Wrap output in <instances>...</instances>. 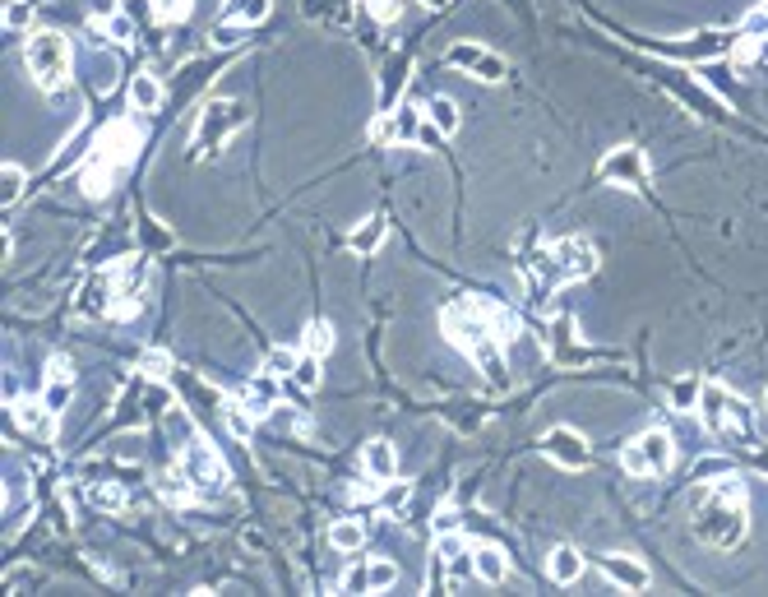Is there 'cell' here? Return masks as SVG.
<instances>
[{"label": "cell", "mask_w": 768, "mask_h": 597, "mask_svg": "<svg viewBox=\"0 0 768 597\" xmlns=\"http://www.w3.org/2000/svg\"><path fill=\"white\" fill-rule=\"evenodd\" d=\"M93 505L116 514V509H126V491H120V487H93Z\"/></svg>", "instance_id": "43"}, {"label": "cell", "mask_w": 768, "mask_h": 597, "mask_svg": "<svg viewBox=\"0 0 768 597\" xmlns=\"http://www.w3.org/2000/svg\"><path fill=\"white\" fill-rule=\"evenodd\" d=\"M319 362H325V356H315V352H306L301 347V362H297V389H306V393H315L319 389V380H325V371H319Z\"/></svg>", "instance_id": "29"}, {"label": "cell", "mask_w": 768, "mask_h": 597, "mask_svg": "<svg viewBox=\"0 0 768 597\" xmlns=\"http://www.w3.org/2000/svg\"><path fill=\"white\" fill-rule=\"evenodd\" d=\"M435 533H459V509L444 505V509L435 514Z\"/></svg>", "instance_id": "50"}, {"label": "cell", "mask_w": 768, "mask_h": 597, "mask_svg": "<svg viewBox=\"0 0 768 597\" xmlns=\"http://www.w3.org/2000/svg\"><path fill=\"white\" fill-rule=\"evenodd\" d=\"M139 371H144L148 380H167V375H172V356L157 352V347H148V352L139 356Z\"/></svg>", "instance_id": "35"}, {"label": "cell", "mask_w": 768, "mask_h": 597, "mask_svg": "<svg viewBox=\"0 0 768 597\" xmlns=\"http://www.w3.org/2000/svg\"><path fill=\"white\" fill-rule=\"evenodd\" d=\"M24 65L33 74V84L43 93H61L70 84V37L56 28H37L24 43Z\"/></svg>", "instance_id": "1"}, {"label": "cell", "mask_w": 768, "mask_h": 597, "mask_svg": "<svg viewBox=\"0 0 768 597\" xmlns=\"http://www.w3.org/2000/svg\"><path fill=\"white\" fill-rule=\"evenodd\" d=\"M301 347L315 352V356H329L334 352V325L329 320H310L306 334H301Z\"/></svg>", "instance_id": "26"}, {"label": "cell", "mask_w": 768, "mask_h": 597, "mask_svg": "<svg viewBox=\"0 0 768 597\" xmlns=\"http://www.w3.org/2000/svg\"><path fill=\"white\" fill-rule=\"evenodd\" d=\"M153 10L163 24H185L194 14V0H153Z\"/></svg>", "instance_id": "38"}, {"label": "cell", "mask_w": 768, "mask_h": 597, "mask_svg": "<svg viewBox=\"0 0 768 597\" xmlns=\"http://www.w3.org/2000/svg\"><path fill=\"white\" fill-rule=\"evenodd\" d=\"M24 194V167L19 163H5V167H0V204H14V199Z\"/></svg>", "instance_id": "32"}, {"label": "cell", "mask_w": 768, "mask_h": 597, "mask_svg": "<svg viewBox=\"0 0 768 597\" xmlns=\"http://www.w3.org/2000/svg\"><path fill=\"white\" fill-rule=\"evenodd\" d=\"M246 121H251L246 102H236V98H213L204 111H199V126H194V157L218 153Z\"/></svg>", "instance_id": "3"}, {"label": "cell", "mask_w": 768, "mask_h": 597, "mask_svg": "<svg viewBox=\"0 0 768 597\" xmlns=\"http://www.w3.org/2000/svg\"><path fill=\"white\" fill-rule=\"evenodd\" d=\"M722 472H732V463L717 459V454H704V459L690 468V482H708V477H722Z\"/></svg>", "instance_id": "40"}, {"label": "cell", "mask_w": 768, "mask_h": 597, "mask_svg": "<svg viewBox=\"0 0 768 597\" xmlns=\"http://www.w3.org/2000/svg\"><path fill=\"white\" fill-rule=\"evenodd\" d=\"M135 153H139V135H135L130 121L102 126V135H98V157H107L111 167H126V163H135Z\"/></svg>", "instance_id": "9"}, {"label": "cell", "mask_w": 768, "mask_h": 597, "mask_svg": "<svg viewBox=\"0 0 768 597\" xmlns=\"http://www.w3.org/2000/svg\"><path fill=\"white\" fill-rule=\"evenodd\" d=\"M47 380H74V362H70V356H52Z\"/></svg>", "instance_id": "49"}, {"label": "cell", "mask_w": 768, "mask_h": 597, "mask_svg": "<svg viewBox=\"0 0 768 597\" xmlns=\"http://www.w3.org/2000/svg\"><path fill=\"white\" fill-rule=\"evenodd\" d=\"M70 393H74V380H47L43 403H47V412H52V417H61V412L70 408Z\"/></svg>", "instance_id": "33"}, {"label": "cell", "mask_w": 768, "mask_h": 597, "mask_svg": "<svg viewBox=\"0 0 768 597\" xmlns=\"http://www.w3.org/2000/svg\"><path fill=\"white\" fill-rule=\"evenodd\" d=\"M713 496H717V500H745V477H741V472L713 477Z\"/></svg>", "instance_id": "36"}, {"label": "cell", "mask_w": 768, "mask_h": 597, "mask_svg": "<svg viewBox=\"0 0 768 597\" xmlns=\"http://www.w3.org/2000/svg\"><path fill=\"white\" fill-rule=\"evenodd\" d=\"M621 468H625L630 477H653V472H649V459H643V450H639V441L621 450Z\"/></svg>", "instance_id": "42"}, {"label": "cell", "mask_w": 768, "mask_h": 597, "mask_svg": "<svg viewBox=\"0 0 768 597\" xmlns=\"http://www.w3.org/2000/svg\"><path fill=\"white\" fill-rule=\"evenodd\" d=\"M426 116H431V126H435V130H440L444 139H454V135H459V126H463V116H459V102H454V98H444V93L426 102Z\"/></svg>", "instance_id": "18"}, {"label": "cell", "mask_w": 768, "mask_h": 597, "mask_svg": "<svg viewBox=\"0 0 768 597\" xmlns=\"http://www.w3.org/2000/svg\"><path fill=\"white\" fill-rule=\"evenodd\" d=\"M380 496H384V505H389V509H403V505H408V496H412V487L393 477V482H384V487H380Z\"/></svg>", "instance_id": "46"}, {"label": "cell", "mask_w": 768, "mask_h": 597, "mask_svg": "<svg viewBox=\"0 0 768 597\" xmlns=\"http://www.w3.org/2000/svg\"><path fill=\"white\" fill-rule=\"evenodd\" d=\"M246 408L255 412V417H273L278 412V403H282V393H278V375H269V371H260L251 384H246Z\"/></svg>", "instance_id": "12"}, {"label": "cell", "mask_w": 768, "mask_h": 597, "mask_svg": "<svg viewBox=\"0 0 768 597\" xmlns=\"http://www.w3.org/2000/svg\"><path fill=\"white\" fill-rule=\"evenodd\" d=\"M366 583H371V592L393 588V583H398V565H393V561H384V555H375V561L366 565Z\"/></svg>", "instance_id": "31"}, {"label": "cell", "mask_w": 768, "mask_h": 597, "mask_svg": "<svg viewBox=\"0 0 768 597\" xmlns=\"http://www.w3.org/2000/svg\"><path fill=\"white\" fill-rule=\"evenodd\" d=\"M111 297H120V292H111L107 278H98V283H89V288H84L79 315H111V310H116V301H111Z\"/></svg>", "instance_id": "23"}, {"label": "cell", "mask_w": 768, "mask_h": 597, "mask_svg": "<svg viewBox=\"0 0 768 597\" xmlns=\"http://www.w3.org/2000/svg\"><path fill=\"white\" fill-rule=\"evenodd\" d=\"M0 24H5V33H24L33 24V5L28 0H0Z\"/></svg>", "instance_id": "30"}, {"label": "cell", "mask_w": 768, "mask_h": 597, "mask_svg": "<svg viewBox=\"0 0 768 597\" xmlns=\"http://www.w3.org/2000/svg\"><path fill=\"white\" fill-rule=\"evenodd\" d=\"M241 37H246V28H241V24H223V19H218V28H213V47H218V52L236 47Z\"/></svg>", "instance_id": "44"}, {"label": "cell", "mask_w": 768, "mask_h": 597, "mask_svg": "<svg viewBox=\"0 0 768 597\" xmlns=\"http://www.w3.org/2000/svg\"><path fill=\"white\" fill-rule=\"evenodd\" d=\"M695 533L713 551H736L745 542V500H717L708 496L695 514Z\"/></svg>", "instance_id": "2"}, {"label": "cell", "mask_w": 768, "mask_h": 597, "mask_svg": "<svg viewBox=\"0 0 768 597\" xmlns=\"http://www.w3.org/2000/svg\"><path fill=\"white\" fill-rule=\"evenodd\" d=\"M338 588H343V592H371V583H366V570H356V565H352V570H343Z\"/></svg>", "instance_id": "48"}, {"label": "cell", "mask_w": 768, "mask_h": 597, "mask_svg": "<svg viewBox=\"0 0 768 597\" xmlns=\"http://www.w3.org/2000/svg\"><path fill=\"white\" fill-rule=\"evenodd\" d=\"M384 232H389V223L380 218V213H371L361 227H352V236H347V246L356 251V255H375L380 251V242H384Z\"/></svg>", "instance_id": "20"}, {"label": "cell", "mask_w": 768, "mask_h": 597, "mask_svg": "<svg viewBox=\"0 0 768 597\" xmlns=\"http://www.w3.org/2000/svg\"><path fill=\"white\" fill-rule=\"evenodd\" d=\"M14 417L24 422V431H47V422H52V412H47L43 398H37V403H19V408H14Z\"/></svg>", "instance_id": "37"}, {"label": "cell", "mask_w": 768, "mask_h": 597, "mask_svg": "<svg viewBox=\"0 0 768 597\" xmlns=\"http://www.w3.org/2000/svg\"><path fill=\"white\" fill-rule=\"evenodd\" d=\"M450 65L468 70L472 79H481V84H500V79L509 74V61L500 52H491V47H481V43H454L450 47Z\"/></svg>", "instance_id": "8"}, {"label": "cell", "mask_w": 768, "mask_h": 597, "mask_svg": "<svg viewBox=\"0 0 768 597\" xmlns=\"http://www.w3.org/2000/svg\"><path fill=\"white\" fill-rule=\"evenodd\" d=\"M98 24L107 28L111 43H135V19H130V14H107V19H98Z\"/></svg>", "instance_id": "39"}, {"label": "cell", "mask_w": 768, "mask_h": 597, "mask_svg": "<svg viewBox=\"0 0 768 597\" xmlns=\"http://www.w3.org/2000/svg\"><path fill=\"white\" fill-rule=\"evenodd\" d=\"M695 412H699V422H704L708 431H726V422H732V393H726L717 380H704Z\"/></svg>", "instance_id": "11"}, {"label": "cell", "mask_w": 768, "mask_h": 597, "mask_svg": "<svg viewBox=\"0 0 768 597\" xmlns=\"http://www.w3.org/2000/svg\"><path fill=\"white\" fill-rule=\"evenodd\" d=\"M763 408H768V393H763Z\"/></svg>", "instance_id": "52"}, {"label": "cell", "mask_w": 768, "mask_h": 597, "mask_svg": "<svg viewBox=\"0 0 768 597\" xmlns=\"http://www.w3.org/2000/svg\"><path fill=\"white\" fill-rule=\"evenodd\" d=\"M546 264L551 273L560 278V283H583V278L597 273V246L588 242V236H560V242L546 251Z\"/></svg>", "instance_id": "6"}, {"label": "cell", "mask_w": 768, "mask_h": 597, "mask_svg": "<svg viewBox=\"0 0 768 597\" xmlns=\"http://www.w3.org/2000/svg\"><path fill=\"white\" fill-rule=\"evenodd\" d=\"M181 472L190 477L194 496H223V491H227V482H232V472H227L223 454H218L213 445H204V441H190V445H185V454H181Z\"/></svg>", "instance_id": "5"}, {"label": "cell", "mask_w": 768, "mask_h": 597, "mask_svg": "<svg viewBox=\"0 0 768 597\" xmlns=\"http://www.w3.org/2000/svg\"><path fill=\"white\" fill-rule=\"evenodd\" d=\"M542 454H546L551 463H560V468H570V472H583V468L593 463L588 435L574 431V426H551V431L542 435Z\"/></svg>", "instance_id": "7"}, {"label": "cell", "mask_w": 768, "mask_h": 597, "mask_svg": "<svg viewBox=\"0 0 768 597\" xmlns=\"http://www.w3.org/2000/svg\"><path fill=\"white\" fill-rule=\"evenodd\" d=\"M639 450H643V459H649V472H653V477L671 472V463H676V445H671V435H667V431H643V435H639Z\"/></svg>", "instance_id": "13"}, {"label": "cell", "mask_w": 768, "mask_h": 597, "mask_svg": "<svg viewBox=\"0 0 768 597\" xmlns=\"http://www.w3.org/2000/svg\"><path fill=\"white\" fill-rule=\"evenodd\" d=\"M671 408L676 412H695L699 408V380H676L671 384Z\"/></svg>", "instance_id": "34"}, {"label": "cell", "mask_w": 768, "mask_h": 597, "mask_svg": "<svg viewBox=\"0 0 768 597\" xmlns=\"http://www.w3.org/2000/svg\"><path fill=\"white\" fill-rule=\"evenodd\" d=\"M472 565H477V579H481V583H505V574H509L505 551L491 546V542H477V546H472Z\"/></svg>", "instance_id": "16"}, {"label": "cell", "mask_w": 768, "mask_h": 597, "mask_svg": "<svg viewBox=\"0 0 768 597\" xmlns=\"http://www.w3.org/2000/svg\"><path fill=\"white\" fill-rule=\"evenodd\" d=\"M361 542H366V524H361V519H338L329 528V546L334 551H361Z\"/></svg>", "instance_id": "24"}, {"label": "cell", "mask_w": 768, "mask_h": 597, "mask_svg": "<svg viewBox=\"0 0 768 597\" xmlns=\"http://www.w3.org/2000/svg\"><path fill=\"white\" fill-rule=\"evenodd\" d=\"M79 181H84V194H89V199H102V194L111 190V163L93 153V163L84 167V176H79Z\"/></svg>", "instance_id": "25"}, {"label": "cell", "mask_w": 768, "mask_h": 597, "mask_svg": "<svg viewBox=\"0 0 768 597\" xmlns=\"http://www.w3.org/2000/svg\"><path fill=\"white\" fill-rule=\"evenodd\" d=\"M597 176L621 185V190H630V194H649L653 190V167H649V157H643V148H634V144H616L612 153L602 157Z\"/></svg>", "instance_id": "4"}, {"label": "cell", "mask_w": 768, "mask_h": 597, "mask_svg": "<svg viewBox=\"0 0 768 597\" xmlns=\"http://www.w3.org/2000/svg\"><path fill=\"white\" fill-rule=\"evenodd\" d=\"M371 19L375 24H398L403 19V0H371Z\"/></svg>", "instance_id": "45"}, {"label": "cell", "mask_w": 768, "mask_h": 597, "mask_svg": "<svg viewBox=\"0 0 768 597\" xmlns=\"http://www.w3.org/2000/svg\"><path fill=\"white\" fill-rule=\"evenodd\" d=\"M422 5H426V10H444V5H450V0H422Z\"/></svg>", "instance_id": "51"}, {"label": "cell", "mask_w": 768, "mask_h": 597, "mask_svg": "<svg viewBox=\"0 0 768 597\" xmlns=\"http://www.w3.org/2000/svg\"><path fill=\"white\" fill-rule=\"evenodd\" d=\"M468 551V537L463 533H435V555L440 561H454V555Z\"/></svg>", "instance_id": "41"}, {"label": "cell", "mask_w": 768, "mask_h": 597, "mask_svg": "<svg viewBox=\"0 0 768 597\" xmlns=\"http://www.w3.org/2000/svg\"><path fill=\"white\" fill-rule=\"evenodd\" d=\"M157 107H163V84H157V79L153 74H135L130 79V111H157Z\"/></svg>", "instance_id": "21"}, {"label": "cell", "mask_w": 768, "mask_h": 597, "mask_svg": "<svg viewBox=\"0 0 768 597\" xmlns=\"http://www.w3.org/2000/svg\"><path fill=\"white\" fill-rule=\"evenodd\" d=\"M546 574H551V583H560V588L579 583V579H583V555H579L574 546H555V551L546 555Z\"/></svg>", "instance_id": "15"}, {"label": "cell", "mask_w": 768, "mask_h": 597, "mask_svg": "<svg viewBox=\"0 0 768 597\" xmlns=\"http://www.w3.org/2000/svg\"><path fill=\"white\" fill-rule=\"evenodd\" d=\"M496 343H500V338H481V343H477V352H472V362L491 375V384H505V371H500V347H496Z\"/></svg>", "instance_id": "28"}, {"label": "cell", "mask_w": 768, "mask_h": 597, "mask_svg": "<svg viewBox=\"0 0 768 597\" xmlns=\"http://www.w3.org/2000/svg\"><path fill=\"white\" fill-rule=\"evenodd\" d=\"M269 10H273V0H227V5H223V24L251 28V24H264Z\"/></svg>", "instance_id": "19"}, {"label": "cell", "mask_w": 768, "mask_h": 597, "mask_svg": "<svg viewBox=\"0 0 768 597\" xmlns=\"http://www.w3.org/2000/svg\"><path fill=\"white\" fill-rule=\"evenodd\" d=\"M297 362H301V347H273L264 356V371L278 375V380H292L297 375Z\"/></svg>", "instance_id": "27"}, {"label": "cell", "mask_w": 768, "mask_h": 597, "mask_svg": "<svg viewBox=\"0 0 768 597\" xmlns=\"http://www.w3.org/2000/svg\"><path fill=\"white\" fill-rule=\"evenodd\" d=\"M750 37H768V0H763V5H754L750 14H745V24H741Z\"/></svg>", "instance_id": "47"}, {"label": "cell", "mask_w": 768, "mask_h": 597, "mask_svg": "<svg viewBox=\"0 0 768 597\" xmlns=\"http://www.w3.org/2000/svg\"><path fill=\"white\" fill-rule=\"evenodd\" d=\"M361 468H366V477H375V482H393L398 477V454L389 441H371L366 450H361Z\"/></svg>", "instance_id": "14"}, {"label": "cell", "mask_w": 768, "mask_h": 597, "mask_svg": "<svg viewBox=\"0 0 768 597\" xmlns=\"http://www.w3.org/2000/svg\"><path fill=\"white\" fill-rule=\"evenodd\" d=\"M602 574H606V583H616L621 592L653 588V570L643 561H634V555H602Z\"/></svg>", "instance_id": "10"}, {"label": "cell", "mask_w": 768, "mask_h": 597, "mask_svg": "<svg viewBox=\"0 0 768 597\" xmlns=\"http://www.w3.org/2000/svg\"><path fill=\"white\" fill-rule=\"evenodd\" d=\"M468 301H472V310L487 320V329H491L500 343L518 334V315H514V310H505V306H496V301H481V297H468Z\"/></svg>", "instance_id": "17"}, {"label": "cell", "mask_w": 768, "mask_h": 597, "mask_svg": "<svg viewBox=\"0 0 768 597\" xmlns=\"http://www.w3.org/2000/svg\"><path fill=\"white\" fill-rule=\"evenodd\" d=\"M223 422H227V431L236 435V441H251L260 417L246 408V398H227V403H223Z\"/></svg>", "instance_id": "22"}]
</instances>
